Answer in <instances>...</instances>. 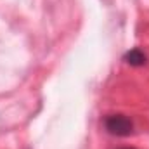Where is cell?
<instances>
[{"label": "cell", "instance_id": "cell-1", "mask_svg": "<svg viewBox=\"0 0 149 149\" xmlns=\"http://www.w3.org/2000/svg\"><path fill=\"white\" fill-rule=\"evenodd\" d=\"M104 127L111 135H116V137H127V135H130L134 132V123L125 114H109V116H106Z\"/></svg>", "mask_w": 149, "mask_h": 149}, {"label": "cell", "instance_id": "cell-2", "mask_svg": "<svg viewBox=\"0 0 149 149\" xmlns=\"http://www.w3.org/2000/svg\"><path fill=\"white\" fill-rule=\"evenodd\" d=\"M125 61H127L130 66H144L146 61H148V57H146V54H144L141 49H132L130 52H127Z\"/></svg>", "mask_w": 149, "mask_h": 149}, {"label": "cell", "instance_id": "cell-3", "mask_svg": "<svg viewBox=\"0 0 149 149\" xmlns=\"http://www.w3.org/2000/svg\"><path fill=\"white\" fill-rule=\"evenodd\" d=\"M121 149H134V148H121Z\"/></svg>", "mask_w": 149, "mask_h": 149}]
</instances>
